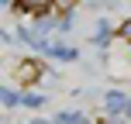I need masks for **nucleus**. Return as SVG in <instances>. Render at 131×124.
<instances>
[{
  "instance_id": "nucleus-3",
  "label": "nucleus",
  "mask_w": 131,
  "mask_h": 124,
  "mask_svg": "<svg viewBox=\"0 0 131 124\" xmlns=\"http://www.w3.org/2000/svg\"><path fill=\"white\" fill-rule=\"evenodd\" d=\"M93 41H97V45H107V41H111V24H107V21L97 24V38H93Z\"/></svg>"
},
{
  "instance_id": "nucleus-1",
  "label": "nucleus",
  "mask_w": 131,
  "mask_h": 124,
  "mask_svg": "<svg viewBox=\"0 0 131 124\" xmlns=\"http://www.w3.org/2000/svg\"><path fill=\"white\" fill-rule=\"evenodd\" d=\"M17 4V10H28V14H35V17H41L45 10H52V0H14Z\"/></svg>"
},
{
  "instance_id": "nucleus-2",
  "label": "nucleus",
  "mask_w": 131,
  "mask_h": 124,
  "mask_svg": "<svg viewBox=\"0 0 131 124\" xmlns=\"http://www.w3.org/2000/svg\"><path fill=\"white\" fill-rule=\"evenodd\" d=\"M107 110H111V114L128 110V97H124V93H117V90H111V93H107Z\"/></svg>"
},
{
  "instance_id": "nucleus-4",
  "label": "nucleus",
  "mask_w": 131,
  "mask_h": 124,
  "mask_svg": "<svg viewBox=\"0 0 131 124\" xmlns=\"http://www.w3.org/2000/svg\"><path fill=\"white\" fill-rule=\"evenodd\" d=\"M55 121H59V124H90V121L83 117V114H59Z\"/></svg>"
},
{
  "instance_id": "nucleus-7",
  "label": "nucleus",
  "mask_w": 131,
  "mask_h": 124,
  "mask_svg": "<svg viewBox=\"0 0 131 124\" xmlns=\"http://www.w3.org/2000/svg\"><path fill=\"white\" fill-rule=\"evenodd\" d=\"M121 38L131 41V21H124V24H121Z\"/></svg>"
},
{
  "instance_id": "nucleus-8",
  "label": "nucleus",
  "mask_w": 131,
  "mask_h": 124,
  "mask_svg": "<svg viewBox=\"0 0 131 124\" xmlns=\"http://www.w3.org/2000/svg\"><path fill=\"white\" fill-rule=\"evenodd\" d=\"M124 114H128V117H131V100H128V110H124Z\"/></svg>"
},
{
  "instance_id": "nucleus-9",
  "label": "nucleus",
  "mask_w": 131,
  "mask_h": 124,
  "mask_svg": "<svg viewBox=\"0 0 131 124\" xmlns=\"http://www.w3.org/2000/svg\"><path fill=\"white\" fill-rule=\"evenodd\" d=\"M31 124H45V121H31Z\"/></svg>"
},
{
  "instance_id": "nucleus-5",
  "label": "nucleus",
  "mask_w": 131,
  "mask_h": 124,
  "mask_svg": "<svg viewBox=\"0 0 131 124\" xmlns=\"http://www.w3.org/2000/svg\"><path fill=\"white\" fill-rule=\"evenodd\" d=\"M21 104H24V107H41V104H45V97H41V93H24Z\"/></svg>"
},
{
  "instance_id": "nucleus-6",
  "label": "nucleus",
  "mask_w": 131,
  "mask_h": 124,
  "mask_svg": "<svg viewBox=\"0 0 131 124\" xmlns=\"http://www.w3.org/2000/svg\"><path fill=\"white\" fill-rule=\"evenodd\" d=\"M4 104H7V107H17V104H21V97H17L14 90H4Z\"/></svg>"
}]
</instances>
